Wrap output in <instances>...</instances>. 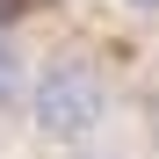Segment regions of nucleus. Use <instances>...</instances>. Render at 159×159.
I'll return each mask as SVG.
<instances>
[{"label":"nucleus","mask_w":159,"mask_h":159,"mask_svg":"<svg viewBox=\"0 0 159 159\" xmlns=\"http://www.w3.org/2000/svg\"><path fill=\"white\" fill-rule=\"evenodd\" d=\"M123 116V80L116 65L87 43H51L36 58V87H29V109H22V130L43 145V152H94L101 138L116 130Z\"/></svg>","instance_id":"f257e3e1"},{"label":"nucleus","mask_w":159,"mask_h":159,"mask_svg":"<svg viewBox=\"0 0 159 159\" xmlns=\"http://www.w3.org/2000/svg\"><path fill=\"white\" fill-rule=\"evenodd\" d=\"M29 87H36V58H29V43L0 22V123H22Z\"/></svg>","instance_id":"f03ea898"},{"label":"nucleus","mask_w":159,"mask_h":159,"mask_svg":"<svg viewBox=\"0 0 159 159\" xmlns=\"http://www.w3.org/2000/svg\"><path fill=\"white\" fill-rule=\"evenodd\" d=\"M116 7H123L130 22H159V0H116Z\"/></svg>","instance_id":"7ed1b4c3"},{"label":"nucleus","mask_w":159,"mask_h":159,"mask_svg":"<svg viewBox=\"0 0 159 159\" xmlns=\"http://www.w3.org/2000/svg\"><path fill=\"white\" fill-rule=\"evenodd\" d=\"M80 159H116V152H80Z\"/></svg>","instance_id":"20e7f679"}]
</instances>
